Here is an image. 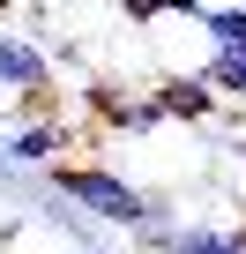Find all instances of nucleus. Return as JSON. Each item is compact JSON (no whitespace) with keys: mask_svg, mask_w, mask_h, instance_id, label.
I'll use <instances>...</instances> for the list:
<instances>
[{"mask_svg":"<svg viewBox=\"0 0 246 254\" xmlns=\"http://www.w3.org/2000/svg\"><path fill=\"white\" fill-rule=\"evenodd\" d=\"M45 180H52V194H60V202H75V209H82V217H97V224L142 232V239H157V224H164V194H142L127 172H112V165L67 157V165H52Z\"/></svg>","mask_w":246,"mask_h":254,"instance_id":"1","label":"nucleus"},{"mask_svg":"<svg viewBox=\"0 0 246 254\" xmlns=\"http://www.w3.org/2000/svg\"><path fill=\"white\" fill-rule=\"evenodd\" d=\"M67 142H75V127L60 120V112H30L23 127H8V157H23V165H67Z\"/></svg>","mask_w":246,"mask_h":254,"instance_id":"2","label":"nucleus"},{"mask_svg":"<svg viewBox=\"0 0 246 254\" xmlns=\"http://www.w3.org/2000/svg\"><path fill=\"white\" fill-rule=\"evenodd\" d=\"M0 90H15L23 105H38V97L52 90V60H45L30 38H15V30H0Z\"/></svg>","mask_w":246,"mask_h":254,"instance_id":"3","label":"nucleus"},{"mask_svg":"<svg viewBox=\"0 0 246 254\" xmlns=\"http://www.w3.org/2000/svg\"><path fill=\"white\" fill-rule=\"evenodd\" d=\"M157 105H164V120H179V127H201V120H209L224 97H216V90H209V75L194 67V75H164V82H157Z\"/></svg>","mask_w":246,"mask_h":254,"instance_id":"4","label":"nucleus"},{"mask_svg":"<svg viewBox=\"0 0 246 254\" xmlns=\"http://www.w3.org/2000/svg\"><path fill=\"white\" fill-rule=\"evenodd\" d=\"M157 254H246V224H179L157 232Z\"/></svg>","mask_w":246,"mask_h":254,"instance_id":"5","label":"nucleus"},{"mask_svg":"<svg viewBox=\"0 0 246 254\" xmlns=\"http://www.w3.org/2000/svg\"><path fill=\"white\" fill-rule=\"evenodd\" d=\"M104 105V127H112V135H157V127H164V105L157 97H97Z\"/></svg>","mask_w":246,"mask_h":254,"instance_id":"6","label":"nucleus"},{"mask_svg":"<svg viewBox=\"0 0 246 254\" xmlns=\"http://www.w3.org/2000/svg\"><path fill=\"white\" fill-rule=\"evenodd\" d=\"M201 75H209L216 97H239V105H246V45H216V53L201 60Z\"/></svg>","mask_w":246,"mask_h":254,"instance_id":"7","label":"nucleus"},{"mask_svg":"<svg viewBox=\"0 0 246 254\" xmlns=\"http://www.w3.org/2000/svg\"><path fill=\"white\" fill-rule=\"evenodd\" d=\"M201 30H209V45H246V0H231V8H209V15H201Z\"/></svg>","mask_w":246,"mask_h":254,"instance_id":"8","label":"nucleus"},{"mask_svg":"<svg viewBox=\"0 0 246 254\" xmlns=\"http://www.w3.org/2000/svg\"><path fill=\"white\" fill-rule=\"evenodd\" d=\"M119 15L157 23V15H209V8H201V0H119Z\"/></svg>","mask_w":246,"mask_h":254,"instance_id":"9","label":"nucleus"}]
</instances>
